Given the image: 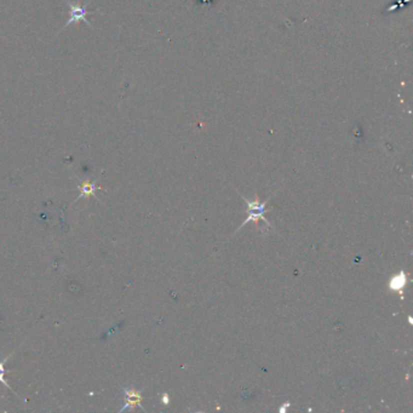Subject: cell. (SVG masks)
<instances>
[{
    "mask_svg": "<svg viewBox=\"0 0 413 413\" xmlns=\"http://www.w3.org/2000/svg\"><path fill=\"white\" fill-rule=\"evenodd\" d=\"M407 285L406 272L400 270L398 274L392 275L389 280V290L392 292H398L401 300H404V290Z\"/></svg>",
    "mask_w": 413,
    "mask_h": 413,
    "instance_id": "obj_4",
    "label": "cell"
},
{
    "mask_svg": "<svg viewBox=\"0 0 413 413\" xmlns=\"http://www.w3.org/2000/svg\"><path fill=\"white\" fill-rule=\"evenodd\" d=\"M5 374H2V372H0V383L4 384V386H6V388L10 389V390H12V388H11L10 384H8V383L6 382V380H5Z\"/></svg>",
    "mask_w": 413,
    "mask_h": 413,
    "instance_id": "obj_6",
    "label": "cell"
},
{
    "mask_svg": "<svg viewBox=\"0 0 413 413\" xmlns=\"http://www.w3.org/2000/svg\"><path fill=\"white\" fill-rule=\"evenodd\" d=\"M124 392V406L120 408V412H124L125 410H132L136 407H140V410L146 411V408L142 405V390H137L134 388H128V386H122Z\"/></svg>",
    "mask_w": 413,
    "mask_h": 413,
    "instance_id": "obj_2",
    "label": "cell"
},
{
    "mask_svg": "<svg viewBox=\"0 0 413 413\" xmlns=\"http://www.w3.org/2000/svg\"><path fill=\"white\" fill-rule=\"evenodd\" d=\"M68 6H70V20L67 21V24L63 26L62 30H64V28H67L70 24H76V22H79V21H84L86 24L91 26L90 22L88 21V18H86V16L88 15V8L82 6V5L80 4H72V2H67Z\"/></svg>",
    "mask_w": 413,
    "mask_h": 413,
    "instance_id": "obj_3",
    "label": "cell"
},
{
    "mask_svg": "<svg viewBox=\"0 0 413 413\" xmlns=\"http://www.w3.org/2000/svg\"><path fill=\"white\" fill-rule=\"evenodd\" d=\"M244 202H245L246 208H248V210H246V211H248V218H246L245 222H244L242 224L236 229V232H239L244 226H246L250 222L256 223V224L258 226L260 220H262V222L264 223V224L268 226L269 229H272L270 223H269L268 220H266L264 217H263V214H264L266 212L268 211V210H266V205H268V202H260V200H258V198H257V199H254V202H251V200H248V199H245V198H244Z\"/></svg>",
    "mask_w": 413,
    "mask_h": 413,
    "instance_id": "obj_1",
    "label": "cell"
},
{
    "mask_svg": "<svg viewBox=\"0 0 413 413\" xmlns=\"http://www.w3.org/2000/svg\"><path fill=\"white\" fill-rule=\"evenodd\" d=\"M78 189L80 190V193L78 195V198L74 200V202H76L78 200L82 199V198H88V196H94V199L98 202V196H97L96 193H97V190H100V189H102V188L97 187V186L92 182H88V180H86V182L80 183V184L78 186Z\"/></svg>",
    "mask_w": 413,
    "mask_h": 413,
    "instance_id": "obj_5",
    "label": "cell"
},
{
    "mask_svg": "<svg viewBox=\"0 0 413 413\" xmlns=\"http://www.w3.org/2000/svg\"><path fill=\"white\" fill-rule=\"evenodd\" d=\"M162 402H164V405H168V394L162 395Z\"/></svg>",
    "mask_w": 413,
    "mask_h": 413,
    "instance_id": "obj_7",
    "label": "cell"
}]
</instances>
